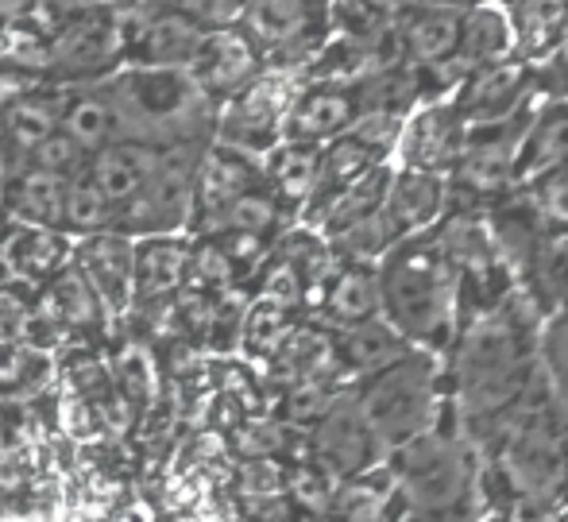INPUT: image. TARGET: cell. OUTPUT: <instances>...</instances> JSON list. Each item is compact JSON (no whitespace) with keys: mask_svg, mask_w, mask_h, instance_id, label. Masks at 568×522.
I'll return each mask as SVG.
<instances>
[{"mask_svg":"<svg viewBox=\"0 0 568 522\" xmlns=\"http://www.w3.org/2000/svg\"><path fill=\"white\" fill-rule=\"evenodd\" d=\"M240 263L232 260V252L221 244L217 237H205L202 244H194L190 252V291L213 294V299H225L232 294V283H236Z\"/></svg>","mask_w":568,"mask_h":522,"instance_id":"74e56055","label":"cell"},{"mask_svg":"<svg viewBox=\"0 0 568 522\" xmlns=\"http://www.w3.org/2000/svg\"><path fill=\"white\" fill-rule=\"evenodd\" d=\"M422 4H442V8H471V0H422Z\"/></svg>","mask_w":568,"mask_h":522,"instance_id":"816d5d0a","label":"cell"},{"mask_svg":"<svg viewBox=\"0 0 568 522\" xmlns=\"http://www.w3.org/2000/svg\"><path fill=\"white\" fill-rule=\"evenodd\" d=\"M523 82H526V74L515 62H491V67L471 70L460 98H456L468 128H487V124H503V120H515L518 101H523Z\"/></svg>","mask_w":568,"mask_h":522,"instance_id":"484cf974","label":"cell"},{"mask_svg":"<svg viewBox=\"0 0 568 522\" xmlns=\"http://www.w3.org/2000/svg\"><path fill=\"white\" fill-rule=\"evenodd\" d=\"M267 174H263V159L252 151L229 148V143L213 140L210 148L197 159V213L194 229L210 217H217L221 209L232 205L236 198H244L247 190L263 187Z\"/></svg>","mask_w":568,"mask_h":522,"instance_id":"2e32d148","label":"cell"},{"mask_svg":"<svg viewBox=\"0 0 568 522\" xmlns=\"http://www.w3.org/2000/svg\"><path fill=\"white\" fill-rule=\"evenodd\" d=\"M390 456L395 500L414 522H476L479 472L468 441L434 425Z\"/></svg>","mask_w":568,"mask_h":522,"instance_id":"277c9868","label":"cell"},{"mask_svg":"<svg viewBox=\"0 0 568 522\" xmlns=\"http://www.w3.org/2000/svg\"><path fill=\"white\" fill-rule=\"evenodd\" d=\"M329 16L325 0H240V28L252 36L263 59L302 54Z\"/></svg>","mask_w":568,"mask_h":522,"instance_id":"8fae6325","label":"cell"},{"mask_svg":"<svg viewBox=\"0 0 568 522\" xmlns=\"http://www.w3.org/2000/svg\"><path fill=\"white\" fill-rule=\"evenodd\" d=\"M291 307H278L271 299H255L252 310L244 313V329H240V341L255 352V357H275L294 333Z\"/></svg>","mask_w":568,"mask_h":522,"instance_id":"8d00e7d4","label":"cell"},{"mask_svg":"<svg viewBox=\"0 0 568 522\" xmlns=\"http://www.w3.org/2000/svg\"><path fill=\"white\" fill-rule=\"evenodd\" d=\"M186 70L197 78V86H202L213 101L225 104L229 98H236L247 82H255V78L263 74V54L240 23H213Z\"/></svg>","mask_w":568,"mask_h":522,"instance_id":"4fadbf2b","label":"cell"},{"mask_svg":"<svg viewBox=\"0 0 568 522\" xmlns=\"http://www.w3.org/2000/svg\"><path fill=\"white\" fill-rule=\"evenodd\" d=\"M283 198L263 182V187L247 190L244 198H236L232 205L221 209L217 217L197 224L202 237H221V232H240V237H260L267 240L278 229V217H283Z\"/></svg>","mask_w":568,"mask_h":522,"instance_id":"d6a6232c","label":"cell"},{"mask_svg":"<svg viewBox=\"0 0 568 522\" xmlns=\"http://www.w3.org/2000/svg\"><path fill=\"white\" fill-rule=\"evenodd\" d=\"M101 229H116V209L109 205V198L98 190V182L90 179V171L82 179L70 182V205H67V232L90 237Z\"/></svg>","mask_w":568,"mask_h":522,"instance_id":"ab89813d","label":"cell"},{"mask_svg":"<svg viewBox=\"0 0 568 522\" xmlns=\"http://www.w3.org/2000/svg\"><path fill=\"white\" fill-rule=\"evenodd\" d=\"M359 411L387 453L403 449L406 441L422 438L442 418L437 399V352L410 349L398 364L367 375L356 391Z\"/></svg>","mask_w":568,"mask_h":522,"instance_id":"5b68a950","label":"cell"},{"mask_svg":"<svg viewBox=\"0 0 568 522\" xmlns=\"http://www.w3.org/2000/svg\"><path fill=\"white\" fill-rule=\"evenodd\" d=\"M298 93L302 90H294V78L286 70H263L236 98L221 104L217 140L263 159L271 148L286 140V120H291Z\"/></svg>","mask_w":568,"mask_h":522,"instance_id":"ba28073f","label":"cell"},{"mask_svg":"<svg viewBox=\"0 0 568 522\" xmlns=\"http://www.w3.org/2000/svg\"><path fill=\"white\" fill-rule=\"evenodd\" d=\"M387 453L375 430L367 425L359 399H337L322 418L314 422V461L333 476H364L379 456Z\"/></svg>","mask_w":568,"mask_h":522,"instance_id":"7c38bea8","label":"cell"},{"mask_svg":"<svg viewBox=\"0 0 568 522\" xmlns=\"http://www.w3.org/2000/svg\"><path fill=\"white\" fill-rule=\"evenodd\" d=\"M267 187L283 198V205H310L322 187V148L317 143L283 140L263 155Z\"/></svg>","mask_w":568,"mask_h":522,"instance_id":"4dcf8cb0","label":"cell"},{"mask_svg":"<svg viewBox=\"0 0 568 522\" xmlns=\"http://www.w3.org/2000/svg\"><path fill=\"white\" fill-rule=\"evenodd\" d=\"M515 23L499 12V8L476 4L464 12V43H460V62L471 70L503 62V54L515 47Z\"/></svg>","mask_w":568,"mask_h":522,"instance_id":"836d02e7","label":"cell"},{"mask_svg":"<svg viewBox=\"0 0 568 522\" xmlns=\"http://www.w3.org/2000/svg\"><path fill=\"white\" fill-rule=\"evenodd\" d=\"M403 47L418 67H445L460 59L464 43V12L442 4H418L398 23Z\"/></svg>","mask_w":568,"mask_h":522,"instance_id":"83f0119b","label":"cell"},{"mask_svg":"<svg viewBox=\"0 0 568 522\" xmlns=\"http://www.w3.org/2000/svg\"><path fill=\"white\" fill-rule=\"evenodd\" d=\"M105 8H124V0H36V20L47 23V31L62 28L70 20H82V16L105 12Z\"/></svg>","mask_w":568,"mask_h":522,"instance_id":"681fc988","label":"cell"},{"mask_svg":"<svg viewBox=\"0 0 568 522\" xmlns=\"http://www.w3.org/2000/svg\"><path fill=\"white\" fill-rule=\"evenodd\" d=\"M383 318L414 349L445 352L460 337V271L437 237H410L379 263Z\"/></svg>","mask_w":568,"mask_h":522,"instance_id":"7a4b0ae2","label":"cell"},{"mask_svg":"<svg viewBox=\"0 0 568 522\" xmlns=\"http://www.w3.org/2000/svg\"><path fill=\"white\" fill-rule=\"evenodd\" d=\"M375 167H383V151L352 128V132H344L341 140H333L322 148V187H317V198H325V194H333V190L348 187V182L364 179V174H372Z\"/></svg>","mask_w":568,"mask_h":522,"instance_id":"e575fe53","label":"cell"},{"mask_svg":"<svg viewBox=\"0 0 568 522\" xmlns=\"http://www.w3.org/2000/svg\"><path fill=\"white\" fill-rule=\"evenodd\" d=\"M333 349H337L341 372H352V375H359V380H367V375L398 364L414 344L406 341L387 318H372V321H359V325L337 329Z\"/></svg>","mask_w":568,"mask_h":522,"instance_id":"f1b7e54d","label":"cell"},{"mask_svg":"<svg viewBox=\"0 0 568 522\" xmlns=\"http://www.w3.org/2000/svg\"><path fill=\"white\" fill-rule=\"evenodd\" d=\"M205 148H174L166 151L159 174L148 182L140 198L128 209H120L116 229L128 237H166L186 224H194L197 213V159Z\"/></svg>","mask_w":568,"mask_h":522,"instance_id":"9c48e42d","label":"cell"},{"mask_svg":"<svg viewBox=\"0 0 568 522\" xmlns=\"http://www.w3.org/2000/svg\"><path fill=\"white\" fill-rule=\"evenodd\" d=\"M499 469L523 500H554L568 480V422L554 403L530 399L499 425Z\"/></svg>","mask_w":568,"mask_h":522,"instance_id":"8992f818","label":"cell"},{"mask_svg":"<svg viewBox=\"0 0 568 522\" xmlns=\"http://www.w3.org/2000/svg\"><path fill=\"white\" fill-rule=\"evenodd\" d=\"M116 117L120 140L148 143L159 151L210 148L217 140L221 104L197 86L186 67H143L124 62L93 82Z\"/></svg>","mask_w":568,"mask_h":522,"instance_id":"6da1fadb","label":"cell"},{"mask_svg":"<svg viewBox=\"0 0 568 522\" xmlns=\"http://www.w3.org/2000/svg\"><path fill=\"white\" fill-rule=\"evenodd\" d=\"M62 104H67V98L59 90H51V86H43V90L12 101L0 112V135H4V151H8L4 167H23L36 155L39 143L59 132Z\"/></svg>","mask_w":568,"mask_h":522,"instance_id":"d4e9b609","label":"cell"},{"mask_svg":"<svg viewBox=\"0 0 568 522\" xmlns=\"http://www.w3.org/2000/svg\"><path fill=\"white\" fill-rule=\"evenodd\" d=\"M0 275H4V271H0Z\"/></svg>","mask_w":568,"mask_h":522,"instance_id":"db71d44e","label":"cell"},{"mask_svg":"<svg viewBox=\"0 0 568 522\" xmlns=\"http://www.w3.org/2000/svg\"><path fill=\"white\" fill-rule=\"evenodd\" d=\"M390 182H395V171L383 163V167H375L372 174H364V179H356V182H348V187H341V190H333V194L310 202L317 232L333 237V232H341V229H348V224L364 221V217L379 213V209L387 205Z\"/></svg>","mask_w":568,"mask_h":522,"instance_id":"f546056e","label":"cell"},{"mask_svg":"<svg viewBox=\"0 0 568 522\" xmlns=\"http://www.w3.org/2000/svg\"><path fill=\"white\" fill-rule=\"evenodd\" d=\"M132 51L128 62L143 67H190L202 47L205 31L213 23H202L182 12H132Z\"/></svg>","mask_w":568,"mask_h":522,"instance_id":"ac0fdd59","label":"cell"},{"mask_svg":"<svg viewBox=\"0 0 568 522\" xmlns=\"http://www.w3.org/2000/svg\"><path fill=\"white\" fill-rule=\"evenodd\" d=\"M132 20L128 8L82 16L62 28L47 31L43 74L51 82H101L128 62L132 51Z\"/></svg>","mask_w":568,"mask_h":522,"instance_id":"52a82bcc","label":"cell"},{"mask_svg":"<svg viewBox=\"0 0 568 522\" xmlns=\"http://www.w3.org/2000/svg\"><path fill=\"white\" fill-rule=\"evenodd\" d=\"M36 318H39V307H31V302L23 299L20 291H12V287H0V344L31 341Z\"/></svg>","mask_w":568,"mask_h":522,"instance_id":"c3c4849f","label":"cell"},{"mask_svg":"<svg viewBox=\"0 0 568 522\" xmlns=\"http://www.w3.org/2000/svg\"><path fill=\"white\" fill-rule=\"evenodd\" d=\"M36 12V0H0V23H16Z\"/></svg>","mask_w":568,"mask_h":522,"instance_id":"f907efd6","label":"cell"},{"mask_svg":"<svg viewBox=\"0 0 568 522\" xmlns=\"http://www.w3.org/2000/svg\"><path fill=\"white\" fill-rule=\"evenodd\" d=\"M530 213L541 229L561 232L568 237V167H557V171L534 179L530 187Z\"/></svg>","mask_w":568,"mask_h":522,"instance_id":"b9f144b4","label":"cell"},{"mask_svg":"<svg viewBox=\"0 0 568 522\" xmlns=\"http://www.w3.org/2000/svg\"><path fill=\"white\" fill-rule=\"evenodd\" d=\"M359 117H364V101H359L356 90L333 82L310 86L294 101L291 120H286V140L325 148V143L341 140L344 132H352Z\"/></svg>","mask_w":568,"mask_h":522,"instance_id":"ffe728a7","label":"cell"},{"mask_svg":"<svg viewBox=\"0 0 568 522\" xmlns=\"http://www.w3.org/2000/svg\"><path fill=\"white\" fill-rule=\"evenodd\" d=\"M93 155L82 148V143L74 140V135H67L59 128V132L51 135V140H43L36 148V155L28 159V167H39V171H51L59 174V179H82L85 171H90Z\"/></svg>","mask_w":568,"mask_h":522,"instance_id":"f6af8a7d","label":"cell"},{"mask_svg":"<svg viewBox=\"0 0 568 522\" xmlns=\"http://www.w3.org/2000/svg\"><path fill=\"white\" fill-rule=\"evenodd\" d=\"M322 313L333 329L383 318V279L379 263H341L322 291Z\"/></svg>","mask_w":568,"mask_h":522,"instance_id":"4316f807","label":"cell"},{"mask_svg":"<svg viewBox=\"0 0 568 522\" xmlns=\"http://www.w3.org/2000/svg\"><path fill=\"white\" fill-rule=\"evenodd\" d=\"M468 120H464L460 104H426L422 112H414L403 128L398 140V155L403 167L414 171H434V174H453L456 159H460L464 143H468Z\"/></svg>","mask_w":568,"mask_h":522,"instance_id":"5bb4252c","label":"cell"},{"mask_svg":"<svg viewBox=\"0 0 568 522\" xmlns=\"http://www.w3.org/2000/svg\"><path fill=\"white\" fill-rule=\"evenodd\" d=\"M190 252H194V248H190L179 232L135 240V299H132V310H163L174 294L186 291Z\"/></svg>","mask_w":568,"mask_h":522,"instance_id":"e0dca14e","label":"cell"},{"mask_svg":"<svg viewBox=\"0 0 568 522\" xmlns=\"http://www.w3.org/2000/svg\"><path fill=\"white\" fill-rule=\"evenodd\" d=\"M74 263L93 283L109 313L132 310L135 299V237L120 229H101L90 237H78Z\"/></svg>","mask_w":568,"mask_h":522,"instance_id":"9a60e30c","label":"cell"},{"mask_svg":"<svg viewBox=\"0 0 568 522\" xmlns=\"http://www.w3.org/2000/svg\"><path fill=\"white\" fill-rule=\"evenodd\" d=\"M74 260V244L67 240L62 229H47V224H12L0 237V271L12 283H36L43 287L54 271H62Z\"/></svg>","mask_w":568,"mask_h":522,"instance_id":"d6986e66","label":"cell"},{"mask_svg":"<svg viewBox=\"0 0 568 522\" xmlns=\"http://www.w3.org/2000/svg\"><path fill=\"white\" fill-rule=\"evenodd\" d=\"M383 508H387V495L364 476H352L337 495V511L344 522H383Z\"/></svg>","mask_w":568,"mask_h":522,"instance_id":"bcb514c9","label":"cell"},{"mask_svg":"<svg viewBox=\"0 0 568 522\" xmlns=\"http://www.w3.org/2000/svg\"><path fill=\"white\" fill-rule=\"evenodd\" d=\"M530 344L507 307L479 310L453 341V403L468 422H503L530 395Z\"/></svg>","mask_w":568,"mask_h":522,"instance_id":"3957f363","label":"cell"},{"mask_svg":"<svg viewBox=\"0 0 568 522\" xmlns=\"http://www.w3.org/2000/svg\"><path fill=\"white\" fill-rule=\"evenodd\" d=\"M70 182L39 167H4L0 179V202L16 221L47 224V229L67 232V205H70Z\"/></svg>","mask_w":568,"mask_h":522,"instance_id":"44dd1931","label":"cell"},{"mask_svg":"<svg viewBox=\"0 0 568 522\" xmlns=\"http://www.w3.org/2000/svg\"><path fill=\"white\" fill-rule=\"evenodd\" d=\"M8 163V151H4V135H0V167Z\"/></svg>","mask_w":568,"mask_h":522,"instance_id":"f5cc1de1","label":"cell"},{"mask_svg":"<svg viewBox=\"0 0 568 522\" xmlns=\"http://www.w3.org/2000/svg\"><path fill=\"white\" fill-rule=\"evenodd\" d=\"M568 167V104L557 101L530 120L523 140V163H518V187H530L534 179Z\"/></svg>","mask_w":568,"mask_h":522,"instance_id":"1f68e13d","label":"cell"},{"mask_svg":"<svg viewBox=\"0 0 568 522\" xmlns=\"http://www.w3.org/2000/svg\"><path fill=\"white\" fill-rule=\"evenodd\" d=\"M163 159H166V151H159V148H148V143H135V140H116V143H109L105 151L93 155L90 179L98 182V190L109 198V205H113L120 217V209H128L148 190V182L159 174Z\"/></svg>","mask_w":568,"mask_h":522,"instance_id":"7402d4cb","label":"cell"},{"mask_svg":"<svg viewBox=\"0 0 568 522\" xmlns=\"http://www.w3.org/2000/svg\"><path fill=\"white\" fill-rule=\"evenodd\" d=\"M113 375H116V388L120 395L128 399L132 406H151L155 399V368H151V357L148 349L140 344H124L113 364Z\"/></svg>","mask_w":568,"mask_h":522,"instance_id":"ee69618b","label":"cell"},{"mask_svg":"<svg viewBox=\"0 0 568 522\" xmlns=\"http://www.w3.org/2000/svg\"><path fill=\"white\" fill-rule=\"evenodd\" d=\"M59 128L67 135H74V140L82 143L90 155H98V151H105L109 143L120 140L113 109H109V101L101 98L93 86L85 93H78V98H67V104H62V124Z\"/></svg>","mask_w":568,"mask_h":522,"instance_id":"d590c367","label":"cell"},{"mask_svg":"<svg viewBox=\"0 0 568 522\" xmlns=\"http://www.w3.org/2000/svg\"><path fill=\"white\" fill-rule=\"evenodd\" d=\"M534 287L541 291V299H549L557 310H568V237L549 232L538 244L534 255Z\"/></svg>","mask_w":568,"mask_h":522,"instance_id":"60d3db41","label":"cell"},{"mask_svg":"<svg viewBox=\"0 0 568 522\" xmlns=\"http://www.w3.org/2000/svg\"><path fill=\"white\" fill-rule=\"evenodd\" d=\"M39 313L59 329L62 337L70 333H98L109 318V307L101 302V294L93 291V283L82 275L74 260L67 263L62 271H54L51 279L39 291Z\"/></svg>","mask_w":568,"mask_h":522,"instance_id":"603a6c76","label":"cell"},{"mask_svg":"<svg viewBox=\"0 0 568 522\" xmlns=\"http://www.w3.org/2000/svg\"><path fill=\"white\" fill-rule=\"evenodd\" d=\"M260 299H271V302H278V307L298 310L302 302L310 299V287H306V279H302L298 271L283 260V255H275V260L267 263V271H263Z\"/></svg>","mask_w":568,"mask_h":522,"instance_id":"7dc6e473","label":"cell"},{"mask_svg":"<svg viewBox=\"0 0 568 522\" xmlns=\"http://www.w3.org/2000/svg\"><path fill=\"white\" fill-rule=\"evenodd\" d=\"M445 198H449V174L403 167V171H395V182H390L387 217L403 240L426 237V232L442 221Z\"/></svg>","mask_w":568,"mask_h":522,"instance_id":"cb8c5ba5","label":"cell"},{"mask_svg":"<svg viewBox=\"0 0 568 522\" xmlns=\"http://www.w3.org/2000/svg\"><path fill=\"white\" fill-rule=\"evenodd\" d=\"M523 120H503V124L471 128L468 143H464L460 159L453 167V187L468 190L479 198H495L503 190L518 187V163H523V140H526Z\"/></svg>","mask_w":568,"mask_h":522,"instance_id":"30bf717a","label":"cell"},{"mask_svg":"<svg viewBox=\"0 0 568 522\" xmlns=\"http://www.w3.org/2000/svg\"><path fill=\"white\" fill-rule=\"evenodd\" d=\"M565 12V0H515L510 23H515V39L523 43V51H538V47L554 43Z\"/></svg>","mask_w":568,"mask_h":522,"instance_id":"f35d334b","label":"cell"},{"mask_svg":"<svg viewBox=\"0 0 568 522\" xmlns=\"http://www.w3.org/2000/svg\"><path fill=\"white\" fill-rule=\"evenodd\" d=\"M47 368H51V360L39 344H0V391H31L47 375Z\"/></svg>","mask_w":568,"mask_h":522,"instance_id":"7bdbcfd3","label":"cell"}]
</instances>
